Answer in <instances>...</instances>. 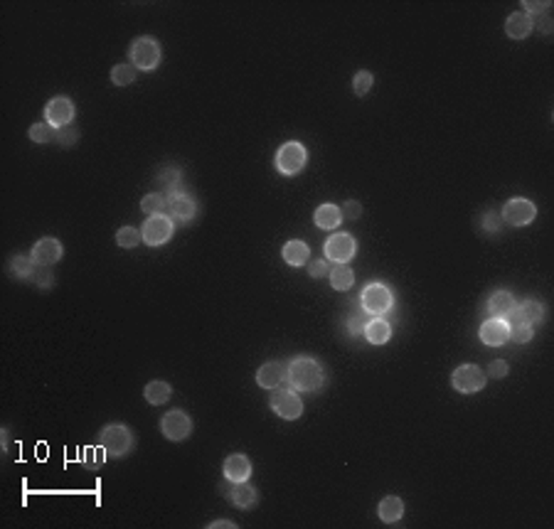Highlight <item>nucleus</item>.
<instances>
[{
	"label": "nucleus",
	"mask_w": 554,
	"mask_h": 529,
	"mask_svg": "<svg viewBox=\"0 0 554 529\" xmlns=\"http://www.w3.org/2000/svg\"><path fill=\"white\" fill-rule=\"evenodd\" d=\"M170 394H172V389H170V384H168V382L153 379V382H148V384H145L143 397H145V402H148L150 406H161V404H166L168 399H170Z\"/></svg>",
	"instance_id": "nucleus-25"
},
{
	"label": "nucleus",
	"mask_w": 554,
	"mask_h": 529,
	"mask_svg": "<svg viewBox=\"0 0 554 529\" xmlns=\"http://www.w3.org/2000/svg\"><path fill=\"white\" fill-rule=\"evenodd\" d=\"M166 204H168V212L175 222L185 224V222H193L195 215H197V204L195 199L190 197L188 192H180V190H172V192L166 195Z\"/></svg>",
	"instance_id": "nucleus-12"
},
{
	"label": "nucleus",
	"mask_w": 554,
	"mask_h": 529,
	"mask_svg": "<svg viewBox=\"0 0 554 529\" xmlns=\"http://www.w3.org/2000/svg\"><path fill=\"white\" fill-rule=\"evenodd\" d=\"M508 372H510V367H508V362H505V359H493V362L488 364V375L495 377V379H503V377H508Z\"/></svg>",
	"instance_id": "nucleus-40"
},
{
	"label": "nucleus",
	"mask_w": 554,
	"mask_h": 529,
	"mask_svg": "<svg viewBox=\"0 0 554 529\" xmlns=\"http://www.w3.org/2000/svg\"><path fill=\"white\" fill-rule=\"evenodd\" d=\"M355 251H357V242H355V237L348 232L332 234L325 242V256L330 261H335V264H348L355 256Z\"/></svg>",
	"instance_id": "nucleus-11"
},
{
	"label": "nucleus",
	"mask_w": 554,
	"mask_h": 529,
	"mask_svg": "<svg viewBox=\"0 0 554 529\" xmlns=\"http://www.w3.org/2000/svg\"><path fill=\"white\" fill-rule=\"evenodd\" d=\"M143 239V234L136 229V226H121L116 232V244L121 249H136Z\"/></svg>",
	"instance_id": "nucleus-33"
},
{
	"label": "nucleus",
	"mask_w": 554,
	"mask_h": 529,
	"mask_svg": "<svg viewBox=\"0 0 554 529\" xmlns=\"http://www.w3.org/2000/svg\"><path fill=\"white\" fill-rule=\"evenodd\" d=\"M82 463L89 470H96L106 463V448L104 446H87L82 451Z\"/></svg>",
	"instance_id": "nucleus-31"
},
{
	"label": "nucleus",
	"mask_w": 554,
	"mask_h": 529,
	"mask_svg": "<svg viewBox=\"0 0 554 529\" xmlns=\"http://www.w3.org/2000/svg\"><path fill=\"white\" fill-rule=\"evenodd\" d=\"M549 6H552L549 0H539V3H532V0H525V3H522V8H525V10L530 12V15H544V10H547ZM527 12H525V15H527Z\"/></svg>",
	"instance_id": "nucleus-43"
},
{
	"label": "nucleus",
	"mask_w": 554,
	"mask_h": 529,
	"mask_svg": "<svg viewBox=\"0 0 554 529\" xmlns=\"http://www.w3.org/2000/svg\"><path fill=\"white\" fill-rule=\"evenodd\" d=\"M30 281H35L39 288H52V283H55V276H52L50 266H39L35 269V274L30 276Z\"/></svg>",
	"instance_id": "nucleus-39"
},
{
	"label": "nucleus",
	"mask_w": 554,
	"mask_h": 529,
	"mask_svg": "<svg viewBox=\"0 0 554 529\" xmlns=\"http://www.w3.org/2000/svg\"><path fill=\"white\" fill-rule=\"evenodd\" d=\"M35 269H37V261H35L33 256L15 254L8 261V271H10V276H15V278H30V276L35 274Z\"/></svg>",
	"instance_id": "nucleus-27"
},
{
	"label": "nucleus",
	"mask_w": 554,
	"mask_h": 529,
	"mask_svg": "<svg viewBox=\"0 0 554 529\" xmlns=\"http://www.w3.org/2000/svg\"><path fill=\"white\" fill-rule=\"evenodd\" d=\"M269 406L276 416L286 421H296L303 413V402L298 399V394L294 389H271V399H269Z\"/></svg>",
	"instance_id": "nucleus-6"
},
{
	"label": "nucleus",
	"mask_w": 554,
	"mask_h": 529,
	"mask_svg": "<svg viewBox=\"0 0 554 529\" xmlns=\"http://www.w3.org/2000/svg\"><path fill=\"white\" fill-rule=\"evenodd\" d=\"M481 342L488 345V348H500L505 342L510 340L508 337V320H500V318H488L485 323L481 325Z\"/></svg>",
	"instance_id": "nucleus-15"
},
{
	"label": "nucleus",
	"mask_w": 554,
	"mask_h": 529,
	"mask_svg": "<svg viewBox=\"0 0 554 529\" xmlns=\"http://www.w3.org/2000/svg\"><path fill=\"white\" fill-rule=\"evenodd\" d=\"M500 217L512 226H525V224H530V222H535V217H537V207H535L530 199L515 197V199H508V202H505L503 215Z\"/></svg>",
	"instance_id": "nucleus-10"
},
{
	"label": "nucleus",
	"mask_w": 554,
	"mask_h": 529,
	"mask_svg": "<svg viewBox=\"0 0 554 529\" xmlns=\"http://www.w3.org/2000/svg\"><path fill=\"white\" fill-rule=\"evenodd\" d=\"M44 121L55 128L72 126L74 121V104L66 96H55L50 104L44 106Z\"/></svg>",
	"instance_id": "nucleus-13"
},
{
	"label": "nucleus",
	"mask_w": 554,
	"mask_h": 529,
	"mask_svg": "<svg viewBox=\"0 0 554 529\" xmlns=\"http://www.w3.org/2000/svg\"><path fill=\"white\" fill-rule=\"evenodd\" d=\"M532 33V17L525 12H512V15L505 20V35L510 39H525Z\"/></svg>",
	"instance_id": "nucleus-22"
},
{
	"label": "nucleus",
	"mask_w": 554,
	"mask_h": 529,
	"mask_svg": "<svg viewBox=\"0 0 554 529\" xmlns=\"http://www.w3.org/2000/svg\"><path fill=\"white\" fill-rule=\"evenodd\" d=\"M308 274L313 276V278H321V276L330 274V269H328V264H325V261H323V259H316V261H310Z\"/></svg>",
	"instance_id": "nucleus-45"
},
{
	"label": "nucleus",
	"mask_w": 554,
	"mask_h": 529,
	"mask_svg": "<svg viewBox=\"0 0 554 529\" xmlns=\"http://www.w3.org/2000/svg\"><path fill=\"white\" fill-rule=\"evenodd\" d=\"M283 382H288V370L281 362H266L256 372V384L264 389H278Z\"/></svg>",
	"instance_id": "nucleus-16"
},
{
	"label": "nucleus",
	"mask_w": 554,
	"mask_h": 529,
	"mask_svg": "<svg viewBox=\"0 0 554 529\" xmlns=\"http://www.w3.org/2000/svg\"><path fill=\"white\" fill-rule=\"evenodd\" d=\"M227 495H229V500H232L234 508H239V510L254 508L256 500H259L256 490L251 485H247V483H232V490H229Z\"/></svg>",
	"instance_id": "nucleus-21"
},
{
	"label": "nucleus",
	"mask_w": 554,
	"mask_h": 529,
	"mask_svg": "<svg viewBox=\"0 0 554 529\" xmlns=\"http://www.w3.org/2000/svg\"><path fill=\"white\" fill-rule=\"evenodd\" d=\"M313 222H316V226H321V229H335V226H340V222H343V212H340L338 204L325 202L316 210Z\"/></svg>",
	"instance_id": "nucleus-23"
},
{
	"label": "nucleus",
	"mask_w": 554,
	"mask_h": 529,
	"mask_svg": "<svg viewBox=\"0 0 554 529\" xmlns=\"http://www.w3.org/2000/svg\"><path fill=\"white\" fill-rule=\"evenodd\" d=\"M308 163V153H305V145L298 143V141H291V143H283L276 153V170L281 175L294 177L298 175L301 170Z\"/></svg>",
	"instance_id": "nucleus-3"
},
{
	"label": "nucleus",
	"mask_w": 554,
	"mask_h": 529,
	"mask_svg": "<svg viewBox=\"0 0 554 529\" xmlns=\"http://www.w3.org/2000/svg\"><path fill=\"white\" fill-rule=\"evenodd\" d=\"M288 384L296 392H316L325 382V372L313 357H296L288 362Z\"/></svg>",
	"instance_id": "nucleus-1"
},
{
	"label": "nucleus",
	"mask_w": 554,
	"mask_h": 529,
	"mask_svg": "<svg viewBox=\"0 0 554 529\" xmlns=\"http://www.w3.org/2000/svg\"><path fill=\"white\" fill-rule=\"evenodd\" d=\"M392 303H394V296L384 283H370V286H365V291H362V296H360L362 310L375 315V318L389 313V310H392Z\"/></svg>",
	"instance_id": "nucleus-5"
},
{
	"label": "nucleus",
	"mask_w": 554,
	"mask_h": 529,
	"mask_svg": "<svg viewBox=\"0 0 554 529\" xmlns=\"http://www.w3.org/2000/svg\"><path fill=\"white\" fill-rule=\"evenodd\" d=\"M281 256H283V261H286L288 266H296V269H298V266L308 264L310 249H308V244L301 242V239H291V242L283 244Z\"/></svg>",
	"instance_id": "nucleus-19"
},
{
	"label": "nucleus",
	"mask_w": 554,
	"mask_h": 529,
	"mask_svg": "<svg viewBox=\"0 0 554 529\" xmlns=\"http://www.w3.org/2000/svg\"><path fill=\"white\" fill-rule=\"evenodd\" d=\"M136 74H138V69L133 64H116L111 69V82L116 87H131L136 82Z\"/></svg>",
	"instance_id": "nucleus-30"
},
{
	"label": "nucleus",
	"mask_w": 554,
	"mask_h": 529,
	"mask_svg": "<svg viewBox=\"0 0 554 529\" xmlns=\"http://www.w3.org/2000/svg\"><path fill=\"white\" fill-rule=\"evenodd\" d=\"M481 226H483V232H488V234H498L500 229H503V217H500L495 210L485 212V215H483V219H481Z\"/></svg>",
	"instance_id": "nucleus-37"
},
{
	"label": "nucleus",
	"mask_w": 554,
	"mask_h": 529,
	"mask_svg": "<svg viewBox=\"0 0 554 529\" xmlns=\"http://www.w3.org/2000/svg\"><path fill=\"white\" fill-rule=\"evenodd\" d=\"M99 443L106 448L109 456L121 458L133 448V433H131V429L123 424H109L104 431H101Z\"/></svg>",
	"instance_id": "nucleus-4"
},
{
	"label": "nucleus",
	"mask_w": 554,
	"mask_h": 529,
	"mask_svg": "<svg viewBox=\"0 0 554 529\" xmlns=\"http://www.w3.org/2000/svg\"><path fill=\"white\" fill-rule=\"evenodd\" d=\"M77 138H79V131H77V126H64V128H57V143L62 145V148H69V145H74L77 143Z\"/></svg>",
	"instance_id": "nucleus-38"
},
{
	"label": "nucleus",
	"mask_w": 554,
	"mask_h": 529,
	"mask_svg": "<svg viewBox=\"0 0 554 529\" xmlns=\"http://www.w3.org/2000/svg\"><path fill=\"white\" fill-rule=\"evenodd\" d=\"M131 62L136 69L141 72H153L158 69L163 60V50H161V42L155 37H138L136 42L131 44Z\"/></svg>",
	"instance_id": "nucleus-2"
},
{
	"label": "nucleus",
	"mask_w": 554,
	"mask_h": 529,
	"mask_svg": "<svg viewBox=\"0 0 554 529\" xmlns=\"http://www.w3.org/2000/svg\"><path fill=\"white\" fill-rule=\"evenodd\" d=\"M372 84H375V77H372L370 72H357L352 79V91L357 96H365L367 91L372 89Z\"/></svg>",
	"instance_id": "nucleus-36"
},
{
	"label": "nucleus",
	"mask_w": 554,
	"mask_h": 529,
	"mask_svg": "<svg viewBox=\"0 0 554 529\" xmlns=\"http://www.w3.org/2000/svg\"><path fill=\"white\" fill-rule=\"evenodd\" d=\"M340 212H343V219H357V217L362 215V207H360V202L348 199V202L340 207Z\"/></svg>",
	"instance_id": "nucleus-41"
},
{
	"label": "nucleus",
	"mask_w": 554,
	"mask_h": 529,
	"mask_svg": "<svg viewBox=\"0 0 554 529\" xmlns=\"http://www.w3.org/2000/svg\"><path fill=\"white\" fill-rule=\"evenodd\" d=\"M161 431L166 436L168 441H185L190 433H193V419H190L188 413L180 411V409H172L163 416L161 421Z\"/></svg>",
	"instance_id": "nucleus-9"
},
{
	"label": "nucleus",
	"mask_w": 554,
	"mask_h": 529,
	"mask_svg": "<svg viewBox=\"0 0 554 529\" xmlns=\"http://www.w3.org/2000/svg\"><path fill=\"white\" fill-rule=\"evenodd\" d=\"M365 320H362V313H352L348 318V332L350 335H360V332H365Z\"/></svg>",
	"instance_id": "nucleus-42"
},
{
	"label": "nucleus",
	"mask_w": 554,
	"mask_h": 529,
	"mask_svg": "<svg viewBox=\"0 0 554 529\" xmlns=\"http://www.w3.org/2000/svg\"><path fill=\"white\" fill-rule=\"evenodd\" d=\"M352 283H355V274L350 266H343V264L332 266L330 269V286L335 288V291H348Z\"/></svg>",
	"instance_id": "nucleus-29"
},
{
	"label": "nucleus",
	"mask_w": 554,
	"mask_h": 529,
	"mask_svg": "<svg viewBox=\"0 0 554 529\" xmlns=\"http://www.w3.org/2000/svg\"><path fill=\"white\" fill-rule=\"evenodd\" d=\"M172 232H175V224H172V217L166 215H153L145 219L143 224V242L148 246H163L166 242H170Z\"/></svg>",
	"instance_id": "nucleus-7"
},
{
	"label": "nucleus",
	"mask_w": 554,
	"mask_h": 529,
	"mask_svg": "<svg viewBox=\"0 0 554 529\" xmlns=\"http://www.w3.org/2000/svg\"><path fill=\"white\" fill-rule=\"evenodd\" d=\"M515 313H517V318L525 320L530 328L542 325V320H544V308H542V303H537V301H525V303L517 305Z\"/></svg>",
	"instance_id": "nucleus-26"
},
{
	"label": "nucleus",
	"mask_w": 554,
	"mask_h": 529,
	"mask_svg": "<svg viewBox=\"0 0 554 529\" xmlns=\"http://www.w3.org/2000/svg\"><path fill=\"white\" fill-rule=\"evenodd\" d=\"M532 30H539L542 35H549L554 30V22L549 20L547 15H537L535 17V22H532Z\"/></svg>",
	"instance_id": "nucleus-44"
},
{
	"label": "nucleus",
	"mask_w": 554,
	"mask_h": 529,
	"mask_svg": "<svg viewBox=\"0 0 554 529\" xmlns=\"http://www.w3.org/2000/svg\"><path fill=\"white\" fill-rule=\"evenodd\" d=\"M166 207H168L166 195H161V192H150V195H145V197L141 199V210H143L148 217L163 215V210H166Z\"/></svg>",
	"instance_id": "nucleus-32"
},
{
	"label": "nucleus",
	"mask_w": 554,
	"mask_h": 529,
	"mask_svg": "<svg viewBox=\"0 0 554 529\" xmlns=\"http://www.w3.org/2000/svg\"><path fill=\"white\" fill-rule=\"evenodd\" d=\"M30 138H33L35 143H50L57 138V128L50 126L47 121H39L35 126H30Z\"/></svg>",
	"instance_id": "nucleus-34"
},
{
	"label": "nucleus",
	"mask_w": 554,
	"mask_h": 529,
	"mask_svg": "<svg viewBox=\"0 0 554 529\" xmlns=\"http://www.w3.org/2000/svg\"><path fill=\"white\" fill-rule=\"evenodd\" d=\"M217 527H229V529H237V524L229 522V519H217V522H210V529H217Z\"/></svg>",
	"instance_id": "nucleus-46"
},
{
	"label": "nucleus",
	"mask_w": 554,
	"mask_h": 529,
	"mask_svg": "<svg viewBox=\"0 0 554 529\" xmlns=\"http://www.w3.org/2000/svg\"><path fill=\"white\" fill-rule=\"evenodd\" d=\"M365 337L372 342V345H384V342H389V337H392V325H389L387 320H382V318L367 320Z\"/></svg>",
	"instance_id": "nucleus-24"
},
{
	"label": "nucleus",
	"mask_w": 554,
	"mask_h": 529,
	"mask_svg": "<svg viewBox=\"0 0 554 529\" xmlns=\"http://www.w3.org/2000/svg\"><path fill=\"white\" fill-rule=\"evenodd\" d=\"M515 310H517V303H515V296H512V293L495 291L493 296L488 298V313H490V318L508 320Z\"/></svg>",
	"instance_id": "nucleus-17"
},
{
	"label": "nucleus",
	"mask_w": 554,
	"mask_h": 529,
	"mask_svg": "<svg viewBox=\"0 0 554 529\" xmlns=\"http://www.w3.org/2000/svg\"><path fill=\"white\" fill-rule=\"evenodd\" d=\"M535 328H530L522 318H517V313H512L508 318V337H512L515 342H530Z\"/></svg>",
	"instance_id": "nucleus-28"
},
{
	"label": "nucleus",
	"mask_w": 554,
	"mask_h": 529,
	"mask_svg": "<svg viewBox=\"0 0 554 529\" xmlns=\"http://www.w3.org/2000/svg\"><path fill=\"white\" fill-rule=\"evenodd\" d=\"M402 514H404V502L397 495H387L377 508V517L382 519L384 524H397L402 519Z\"/></svg>",
	"instance_id": "nucleus-20"
},
{
	"label": "nucleus",
	"mask_w": 554,
	"mask_h": 529,
	"mask_svg": "<svg viewBox=\"0 0 554 529\" xmlns=\"http://www.w3.org/2000/svg\"><path fill=\"white\" fill-rule=\"evenodd\" d=\"M180 177H183V172L177 170V168H161V172H158V182H161L163 188L170 190V192L177 188Z\"/></svg>",
	"instance_id": "nucleus-35"
},
{
	"label": "nucleus",
	"mask_w": 554,
	"mask_h": 529,
	"mask_svg": "<svg viewBox=\"0 0 554 529\" xmlns=\"http://www.w3.org/2000/svg\"><path fill=\"white\" fill-rule=\"evenodd\" d=\"M451 384L458 389L461 394H476L485 386V372L476 364H461L451 375Z\"/></svg>",
	"instance_id": "nucleus-8"
},
{
	"label": "nucleus",
	"mask_w": 554,
	"mask_h": 529,
	"mask_svg": "<svg viewBox=\"0 0 554 529\" xmlns=\"http://www.w3.org/2000/svg\"><path fill=\"white\" fill-rule=\"evenodd\" d=\"M251 475V463L244 453H232V456L224 460V478L229 483H247Z\"/></svg>",
	"instance_id": "nucleus-18"
},
{
	"label": "nucleus",
	"mask_w": 554,
	"mask_h": 529,
	"mask_svg": "<svg viewBox=\"0 0 554 529\" xmlns=\"http://www.w3.org/2000/svg\"><path fill=\"white\" fill-rule=\"evenodd\" d=\"M30 256H33L39 266H52V264H57L62 256H64V246H62V242H57V239L44 237V239H39V242L35 244L33 254H30Z\"/></svg>",
	"instance_id": "nucleus-14"
}]
</instances>
